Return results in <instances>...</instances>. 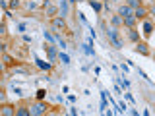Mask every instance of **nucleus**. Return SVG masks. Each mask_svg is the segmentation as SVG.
Instances as JSON below:
<instances>
[{
  "mask_svg": "<svg viewBox=\"0 0 155 116\" xmlns=\"http://www.w3.org/2000/svg\"><path fill=\"white\" fill-rule=\"evenodd\" d=\"M134 18H138V19L145 18V10H143V8H136V12H134Z\"/></svg>",
  "mask_w": 155,
  "mask_h": 116,
  "instance_id": "nucleus-5",
  "label": "nucleus"
},
{
  "mask_svg": "<svg viewBox=\"0 0 155 116\" xmlns=\"http://www.w3.org/2000/svg\"><path fill=\"white\" fill-rule=\"evenodd\" d=\"M128 2H130V6H134V8H136V6H138V2H140V0H128Z\"/></svg>",
  "mask_w": 155,
  "mask_h": 116,
  "instance_id": "nucleus-18",
  "label": "nucleus"
},
{
  "mask_svg": "<svg viewBox=\"0 0 155 116\" xmlns=\"http://www.w3.org/2000/svg\"><path fill=\"white\" fill-rule=\"evenodd\" d=\"M45 39H47V41H52V35H51V33H47V31H45Z\"/></svg>",
  "mask_w": 155,
  "mask_h": 116,
  "instance_id": "nucleus-20",
  "label": "nucleus"
},
{
  "mask_svg": "<svg viewBox=\"0 0 155 116\" xmlns=\"http://www.w3.org/2000/svg\"><path fill=\"white\" fill-rule=\"evenodd\" d=\"M2 114H14L12 106H4V108H2Z\"/></svg>",
  "mask_w": 155,
  "mask_h": 116,
  "instance_id": "nucleus-12",
  "label": "nucleus"
},
{
  "mask_svg": "<svg viewBox=\"0 0 155 116\" xmlns=\"http://www.w3.org/2000/svg\"><path fill=\"white\" fill-rule=\"evenodd\" d=\"M47 50H49V56H51V60L54 62V58H56V48H54V46H47Z\"/></svg>",
  "mask_w": 155,
  "mask_h": 116,
  "instance_id": "nucleus-6",
  "label": "nucleus"
},
{
  "mask_svg": "<svg viewBox=\"0 0 155 116\" xmlns=\"http://www.w3.org/2000/svg\"><path fill=\"white\" fill-rule=\"evenodd\" d=\"M120 21H122V19H120V18H112V23H115V25H118Z\"/></svg>",
  "mask_w": 155,
  "mask_h": 116,
  "instance_id": "nucleus-19",
  "label": "nucleus"
},
{
  "mask_svg": "<svg viewBox=\"0 0 155 116\" xmlns=\"http://www.w3.org/2000/svg\"><path fill=\"white\" fill-rule=\"evenodd\" d=\"M18 114H21V116H27V114H31V112H29L27 108H19V110H18Z\"/></svg>",
  "mask_w": 155,
  "mask_h": 116,
  "instance_id": "nucleus-13",
  "label": "nucleus"
},
{
  "mask_svg": "<svg viewBox=\"0 0 155 116\" xmlns=\"http://www.w3.org/2000/svg\"><path fill=\"white\" fill-rule=\"evenodd\" d=\"M118 14H120V16H122V18H128V16H130V8L122 6V8H120V10H118Z\"/></svg>",
  "mask_w": 155,
  "mask_h": 116,
  "instance_id": "nucleus-8",
  "label": "nucleus"
},
{
  "mask_svg": "<svg viewBox=\"0 0 155 116\" xmlns=\"http://www.w3.org/2000/svg\"><path fill=\"white\" fill-rule=\"evenodd\" d=\"M29 112H31V114H45V106H43V104H35V106H31Z\"/></svg>",
  "mask_w": 155,
  "mask_h": 116,
  "instance_id": "nucleus-3",
  "label": "nucleus"
},
{
  "mask_svg": "<svg viewBox=\"0 0 155 116\" xmlns=\"http://www.w3.org/2000/svg\"><path fill=\"white\" fill-rule=\"evenodd\" d=\"M124 23H126L128 27H132L136 23V18H134V16H128V18H124Z\"/></svg>",
  "mask_w": 155,
  "mask_h": 116,
  "instance_id": "nucleus-7",
  "label": "nucleus"
},
{
  "mask_svg": "<svg viewBox=\"0 0 155 116\" xmlns=\"http://www.w3.org/2000/svg\"><path fill=\"white\" fill-rule=\"evenodd\" d=\"M136 52H142V54H145V56H147V54H149L147 45H145V43H140V45L136 46Z\"/></svg>",
  "mask_w": 155,
  "mask_h": 116,
  "instance_id": "nucleus-4",
  "label": "nucleus"
},
{
  "mask_svg": "<svg viewBox=\"0 0 155 116\" xmlns=\"http://www.w3.org/2000/svg\"><path fill=\"white\" fill-rule=\"evenodd\" d=\"M52 25H54V29H60V31H64L66 29V21L62 18H56L54 21H52Z\"/></svg>",
  "mask_w": 155,
  "mask_h": 116,
  "instance_id": "nucleus-2",
  "label": "nucleus"
},
{
  "mask_svg": "<svg viewBox=\"0 0 155 116\" xmlns=\"http://www.w3.org/2000/svg\"><path fill=\"white\" fill-rule=\"evenodd\" d=\"M47 14H49V16H54V14H56V8L54 6H47Z\"/></svg>",
  "mask_w": 155,
  "mask_h": 116,
  "instance_id": "nucleus-11",
  "label": "nucleus"
},
{
  "mask_svg": "<svg viewBox=\"0 0 155 116\" xmlns=\"http://www.w3.org/2000/svg\"><path fill=\"white\" fill-rule=\"evenodd\" d=\"M107 35H109V39L115 43L116 48H122V41H120V37H118V31H116V29H109Z\"/></svg>",
  "mask_w": 155,
  "mask_h": 116,
  "instance_id": "nucleus-1",
  "label": "nucleus"
},
{
  "mask_svg": "<svg viewBox=\"0 0 155 116\" xmlns=\"http://www.w3.org/2000/svg\"><path fill=\"white\" fill-rule=\"evenodd\" d=\"M128 37L132 39V41H138V39H140V35H138V31H134V29H130V33H128Z\"/></svg>",
  "mask_w": 155,
  "mask_h": 116,
  "instance_id": "nucleus-9",
  "label": "nucleus"
},
{
  "mask_svg": "<svg viewBox=\"0 0 155 116\" xmlns=\"http://www.w3.org/2000/svg\"><path fill=\"white\" fill-rule=\"evenodd\" d=\"M120 85H122L124 89H128V81H126V79H120Z\"/></svg>",
  "mask_w": 155,
  "mask_h": 116,
  "instance_id": "nucleus-16",
  "label": "nucleus"
},
{
  "mask_svg": "<svg viewBox=\"0 0 155 116\" xmlns=\"http://www.w3.org/2000/svg\"><path fill=\"white\" fill-rule=\"evenodd\" d=\"M2 2H4V0H2Z\"/></svg>",
  "mask_w": 155,
  "mask_h": 116,
  "instance_id": "nucleus-22",
  "label": "nucleus"
},
{
  "mask_svg": "<svg viewBox=\"0 0 155 116\" xmlns=\"http://www.w3.org/2000/svg\"><path fill=\"white\" fill-rule=\"evenodd\" d=\"M72 2H80V0H72Z\"/></svg>",
  "mask_w": 155,
  "mask_h": 116,
  "instance_id": "nucleus-21",
  "label": "nucleus"
},
{
  "mask_svg": "<svg viewBox=\"0 0 155 116\" xmlns=\"http://www.w3.org/2000/svg\"><path fill=\"white\" fill-rule=\"evenodd\" d=\"M91 6H93V10H97V12L101 10V4H99V2H93V0H91Z\"/></svg>",
  "mask_w": 155,
  "mask_h": 116,
  "instance_id": "nucleus-14",
  "label": "nucleus"
},
{
  "mask_svg": "<svg viewBox=\"0 0 155 116\" xmlns=\"http://www.w3.org/2000/svg\"><path fill=\"white\" fill-rule=\"evenodd\" d=\"M60 58H62V62H64V64H68V62H70V60H68V56H66V54H60Z\"/></svg>",
  "mask_w": 155,
  "mask_h": 116,
  "instance_id": "nucleus-17",
  "label": "nucleus"
},
{
  "mask_svg": "<svg viewBox=\"0 0 155 116\" xmlns=\"http://www.w3.org/2000/svg\"><path fill=\"white\" fill-rule=\"evenodd\" d=\"M143 29H145V35H149V33H151V23H145Z\"/></svg>",
  "mask_w": 155,
  "mask_h": 116,
  "instance_id": "nucleus-15",
  "label": "nucleus"
},
{
  "mask_svg": "<svg viewBox=\"0 0 155 116\" xmlns=\"http://www.w3.org/2000/svg\"><path fill=\"white\" fill-rule=\"evenodd\" d=\"M37 66L39 68H43V70H51V64H45L43 60H37Z\"/></svg>",
  "mask_w": 155,
  "mask_h": 116,
  "instance_id": "nucleus-10",
  "label": "nucleus"
}]
</instances>
